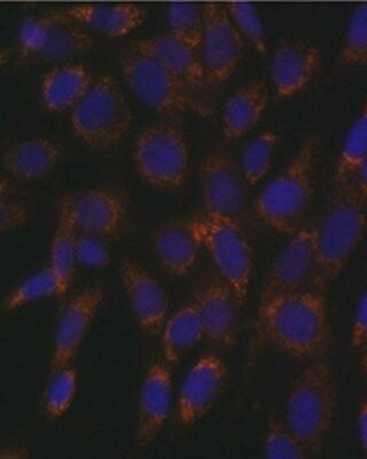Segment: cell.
Returning a JSON list of instances; mask_svg holds the SVG:
<instances>
[{
    "label": "cell",
    "instance_id": "3957f363",
    "mask_svg": "<svg viewBox=\"0 0 367 459\" xmlns=\"http://www.w3.org/2000/svg\"><path fill=\"white\" fill-rule=\"evenodd\" d=\"M317 229V280L323 286L336 281L364 239L367 206L356 183L334 186Z\"/></svg>",
    "mask_w": 367,
    "mask_h": 459
},
{
    "label": "cell",
    "instance_id": "f35d334b",
    "mask_svg": "<svg viewBox=\"0 0 367 459\" xmlns=\"http://www.w3.org/2000/svg\"><path fill=\"white\" fill-rule=\"evenodd\" d=\"M357 426L362 448L367 456V397L363 401L360 411H358Z\"/></svg>",
    "mask_w": 367,
    "mask_h": 459
},
{
    "label": "cell",
    "instance_id": "8fae6325",
    "mask_svg": "<svg viewBox=\"0 0 367 459\" xmlns=\"http://www.w3.org/2000/svg\"><path fill=\"white\" fill-rule=\"evenodd\" d=\"M58 216L66 219L83 235L114 239L124 229L126 208L124 199L107 188H88L64 195Z\"/></svg>",
    "mask_w": 367,
    "mask_h": 459
},
{
    "label": "cell",
    "instance_id": "74e56055",
    "mask_svg": "<svg viewBox=\"0 0 367 459\" xmlns=\"http://www.w3.org/2000/svg\"><path fill=\"white\" fill-rule=\"evenodd\" d=\"M350 343L356 350L367 348V289L358 302L356 313L350 330Z\"/></svg>",
    "mask_w": 367,
    "mask_h": 459
},
{
    "label": "cell",
    "instance_id": "8992f818",
    "mask_svg": "<svg viewBox=\"0 0 367 459\" xmlns=\"http://www.w3.org/2000/svg\"><path fill=\"white\" fill-rule=\"evenodd\" d=\"M202 248L209 254L222 280L235 293L240 307L250 294L254 273V251L238 220L205 214L192 220Z\"/></svg>",
    "mask_w": 367,
    "mask_h": 459
},
{
    "label": "cell",
    "instance_id": "ffe728a7",
    "mask_svg": "<svg viewBox=\"0 0 367 459\" xmlns=\"http://www.w3.org/2000/svg\"><path fill=\"white\" fill-rule=\"evenodd\" d=\"M64 150L58 142L38 136L16 142L2 155V166L8 178L21 183L42 182L59 167Z\"/></svg>",
    "mask_w": 367,
    "mask_h": 459
},
{
    "label": "cell",
    "instance_id": "f546056e",
    "mask_svg": "<svg viewBox=\"0 0 367 459\" xmlns=\"http://www.w3.org/2000/svg\"><path fill=\"white\" fill-rule=\"evenodd\" d=\"M80 232L64 217L58 216L50 247V264L67 292L75 277L77 261V241Z\"/></svg>",
    "mask_w": 367,
    "mask_h": 459
},
{
    "label": "cell",
    "instance_id": "9c48e42d",
    "mask_svg": "<svg viewBox=\"0 0 367 459\" xmlns=\"http://www.w3.org/2000/svg\"><path fill=\"white\" fill-rule=\"evenodd\" d=\"M93 45L84 27L63 12L27 20L19 34V51L24 59L67 63L87 55Z\"/></svg>",
    "mask_w": 367,
    "mask_h": 459
},
{
    "label": "cell",
    "instance_id": "7402d4cb",
    "mask_svg": "<svg viewBox=\"0 0 367 459\" xmlns=\"http://www.w3.org/2000/svg\"><path fill=\"white\" fill-rule=\"evenodd\" d=\"M64 13L80 26L109 39L132 35L144 24L147 16L145 8L134 3L76 4Z\"/></svg>",
    "mask_w": 367,
    "mask_h": 459
},
{
    "label": "cell",
    "instance_id": "d6a6232c",
    "mask_svg": "<svg viewBox=\"0 0 367 459\" xmlns=\"http://www.w3.org/2000/svg\"><path fill=\"white\" fill-rule=\"evenodd\" d=\"M338 59L346 68L367 65V2L360 4L350 15Z\"/></svg>",
    "mask_w": 367,
    "mask_h": 459
},
{
    "label": "cell",
    "instance_id": "4dcf8cb0",
    "mask_svg": "<svg viewBox=\"0 0 367 459\" xmlns=\"http://www.w3.org/2000/svg\"><path fill=\"white\" fill-rule=\"evenodd\" d=\"M278 143V134L272 130H264L244 147L242 155V178L247 186H255L267 178Z\"/></svg>",
    "mask_w": 367,
    "mask_h": 459
},
{
    "label": "cell",
    "instance_id": "4316f807",
    "mask_svg": "<svg viewBox=\"0 0 367 459\" xmlns=\"http://www.w3.org/2000/svg\"><path fill=\"white\" fill-rule=\"evenodd\" d=\"M367 158V97L350 126L334 168V186L354 182L358 168Z\"/></svg>",
    "mask_w": 367,
    "mask_h": 459
},
{
    "label": "cell",
    "instance_id": "d590c367",
    "mask_svg": "<svg viewBox=\"0 0 367 459\" xmlns=\"http://www.w3.org/2000/svg\"><path fill=\"white\" fill-rule=\"evenodd\" d=\"M77 261L89 268H107L112 264L105 240L83 233H80L77 241Z\"/></svg>",
    "mask_w": 367,
    "mask_h": 459
},
{
    "label": "cell",
    "instance_id": "5b68a950",
    "mask_svg": "<svg viewBox=\"0 0 367 459\" xmlns=\"http://www.w3.org/2000/svg\"><path fill=\"white\" fill-rule=\"evenodd\" d=\"M132 123L128 98L109 74L97 76L87 96L69 112L73 134L93 151L115 147L130 133Z\"/></svg>",
    "mask_w": 367,
    "mask_h": 459
},
{
    "label": "cell",
    "instance_id": "9a60e30c",
    "mask_svg": "<svg viewBox=\"0 0 367 459\" xmlns=\"http://www.w3.org/2000/svg\"><path fill=\"white\" fill-rule=\"evenodd\" d=\"M171 367L165 360L150 364L138 396L134 440L141 449L149 448L160 437L174 404Z\"/></svg>",
    "mask_w": 367,
    "mask_h": 459
},
{
    "label": "cell",
    "instance_id": "2e32d148",
    "mask_svg": "<svg viewBox=\"0 0 367 459\" xmlns=\"http://www.w3.org/2000/svg\"><path fill=\"white\" fill-rule=\"evenodd\" d=\"M120 280L134 319L142 332L160 333L169 317V298L158 278L132 260L122 264Z\"/></svg>",
    "mask_w": 367,
    "mask_h": 459
},
{
    "label": "cell",
    "instance_id": "7c38bea8",
    "mask_svg": "<svg viewBox=\"0 0 367 459\" xmlns=\"http://www.w3.org/2000/svg\"><path fill=\"white\" fill-rule=\"evenodd\" d=\"M105 300L104 287L93 284L73 295L64 305L53 335L48 375L73 364Z\"/></svg>",
    "mask_w": 367,
    "mask_h": 459
},
{
    "label": "cell",
    "instance_id": "277c9868",
    "mask_svg": "<svg viewBox=\"0 0 367 459\" xmlns=\"http://www.w3.org/2000/svg\"><path fill=\"white\" fill-rule=\"evenodd\" d=\"M336 409L332 367L321 359L312 360L288 393L285 424L313 455L323 448L332 429Z\"/></svg>",
    "mask_w": 367,
    "mask_h": 459
},
{
    "label": "cell",
    "instance_id": "52a82bcc",
    "mask_svg": "<svg viewBox=\"0 0 367 459\" xmlns=\"http://www.w3.org/2000/svg\"><path fill=\"white\" fill-rule=\"evenodd\" d=\"M132 161L146 186L158 191H178L189 175V142L176 126H146L134 139Z\"/></svg>",
    "mask_w": 367,
    "mask_h": 459
},
{
    "label": "cell",
    "instance_id": "ab89813d",
    "mask_svg": "<svg viewBox=\"0 0 367 459\" xmlns=\"http://www.w3.org/2000/svg\"><path fill=\"white\" fill-rule=\"evenodd\" d=\"M354 183H356L358 190H360L367 206V158L358 168L357 174L354 176Z\"/></svg>",
    "mask_w": 367,
    "mask_h": 459
},
{
    "label": "cell",
    "instance_id": "30bf717a",
    "mask_svg": "<svg viewBox=\"0 0 367 459\" xmlns=\"http://www.w3.org/2000/svg\"><path fill=\"white\" fill-rule=\"evenodd\" d=\"M203 35L200 56L207 80L224 84L234 77L244 56V40L232 22L226 4L208 3L203 6Z\"/></svg>",
    "mask_w": 367,
    "mask_h": 459
},
{
    "label": "cell",
    "instance_id": "1f68e13d",
    "mask_svg": "<svg viewBox=\"0 0 367 459\" xmlns=\"http://www.w3.org/2000/svg\"><path fill=\"white\" fill-rule=\"evenodd\" d=\"M169 32L199 51L203 35V7L193 3H173L166 12Z\"/></svg>",
    "mask_w": 367,
    "mask_h": 459
},
{
    "label": "cell",
    "instance_id": "e0dca14e",
    "mask_svg": "<svg viewBox=\"0 0 367 459\" xmlns=\"http://www.w3.org/2000/svg\"><path fill=\"white\" fill-rule=\"evenodd\" d=\"M323 64L320 48L305 40L283 39L271 56L270 77L276 96L291 100L304 91Z\"/></svg>",
    "mask_w": 367,
    "mask_h": 459
},
{
    "label": "cell",
    "instance_id": "ba28073f",
    "mask_svg": "<svg viewBox=\"0 0 367 459\" xmlns=\"http://www.w3.org/2000/svg\"><path fill=\"white\" fill-rule=\"evenodd\" d=\"M122 79L138 100L154 112L176 115L203 113L190 88L153 57L132 50L121 60Z\"/></svg>",
    "mask_w": 367,
    "mask_h": 459
},
{
    "label": "cell",
    "instance_id": "603a6c76",
    "mask_svg": "<svg viewBox=\"0 0 367 459\" xmlns=\"http://www.w3.org/2000/svg\"><path fill=\"white\" fill-rule=\"evenodd\" d=\"M132 50L153 57L190 89L201 86L208 81L199 51L182 42L169 31L137 40Z\"/></svg>",
    "mask_w": 367,
    "mask_h": 459
},
{
    "label": "cell",
    "instance_id": "484cf974",
    "mask_svg": "<svg viewBox=\"0 0 367 459\" xmlns=\"http://www.w3.org/2000/svg\"><path fill=\"white\" fill-rule=\"evenodd\" d=\"M163 360L176 367L206 339L201 319L193 302L169 315L160 331Z\"/></svg>",
    "mask_w": 367,
    "mask_h": 459
},
{
    "label": "cell",
    "instance_id": "b9f144b4",
    "mask_svg": "<svg viewBox=\"0 0 367 459\" xmlns=\"http://www.w3.org/2000/svg\"><path fill=\"white\" fill-rule=\"evenodd\" d=\"M361 366H362L363 371H364L365 375L367 376V348H366L365 354L363 355Z\"/></svg>",
    "mask_w": 367,
    "mask_h": 459
},
{
    "label": "cell",
    "instance_id": "6da1fadb",
    "mask_svg": "<svg viewBox=\"0 0 367 459\" xmlns=\"http://www.w3.org/2000/svg\"><path fill=\"white\" fill-rule=\"evenodd\" d=\"M256 329L277 350L301 359H320L332 340L328 302L313 290H297L259 306Z\"/></svg>",
    "mask_w": 367,
    "mask_h": 459
},
{
    "label": "cell",
    "instance_id": "7a4b0ae2",
    "mask_svg": "<svg viewBox=\"0 0 367 459\" xmlns=\"http://www.w3.org/2000/svg\"><path fill=\"white\" fill-rule=\"evenodd\" d=\"M320 142L309 138L288 165L257 195L254 211L265 227L292 236L303 228L315 198V174Z\"/></svg>",
    "mask_w": 367,
    "mask_h": 459
},
{
    "label": "cell",
    "instance_id": "f1b7e54d",
    "mask_svg": "<svg viewBox=\"0 0 367 459\" xmlns=\"http://www.w3.org/2000/svg\"><path fill=\"white\" fill-rule=\"evenodd\" d=\"M79 392V372L73 364L48 375L43 395L45 415L52 420H63L71 411Z\"/></svg>",
    "mask_w": 367,
    "mask_h": 459
},
{
    "label": "cell",
    "instance_id": "e575fe53",
    "mask_svg": "<svg viewBox=\"0 0 367 459\" xmlns=\"http://www.w3.org/2000/svg\"><path fill=\"white\" fill-rule=\"evenodd\" d=\"M263 453L269 459H305L312 456L287 425L275 420L270 421L265 433Z\"/></svg>",
    "mask_w": 367,
    "mask_h": 459
},
{
    "label": "cell",
    "instance_id": "44dd1931",
    "mask_svg": "<svg viewBox=\"0 0 367 459\" xmlns=\"http://www.w3.org/2000/svg\"><path fill=\"white\" fill-rule=\"evenodd\" d=\"M153 248L166 273L184 278L193 272L202 246L192 220H170L155 229Z\"/></svg>",
    "mask_w": 367,
    "mask_h": 459
},
{
    "label": "cell",
    "instance_id": "83f0119b",
    "mask_svg": "<svg viewBox=\"0 0 367 459\" xmlns=\"http://www.w3.org/2000/svg\"><path fill=\"white\" fill-rule=\"evenodd\" d=\"M66 293L68 292L59 274L48 264L38 272L31 273L7 294L4 301V310L12 313L32 303L64 297Z\"/></svg>",
    "mask_w": 367,
    "mask_h": 459
},
{
    "label": "cell",
    "instance_id": "60d3db41",
    "mask_svg": "<svg viewBox=\"0 0 367 459\" xmlns=\"http://www.w3.org/2000/svg\"><path fill=\"white\" fill-rule=\"evenodd\" d=\"M30 457L28 449L22 446H10L7 448H4L0 458L2 459H23Z\"/></svg>",
    "mask_w": 367,
    "mask_h": 459
},
{
    "label": "cell",
    "instance_id": "836d02e7",
    "mask_svg": "<svg viewBox=\"0 0 367 459\" xmlns=\"http://www.w3.org/2000/svg\"><path fill=\"white\" fill-rule=\"evenodd\" d=\"M226 6L232 22L246 43L250 44L260 56H268L267 31L256 6L247 2H230L226 4Z\"/></svg>",
    "mask_w": 367,
    "mask_h": 459
},
{
    "label": "cell",
    "instance_id": "d6986e66",
    "mask_svg": "<svg viewBox=\"0 0 367 459\" xmlns=\"http://www.w3.org/2000/svg\"><path fill=\"white\" fill-rule=\"evenodd\" d=\"M192 302L206 338L218 346L234 348L238 342V313L242 307L230 287L222 280L208 281L199 287Z\"/></svg>",
    "mask_w": 367,
    "mask_h": 459
},
{
    "label": "cell",
    "instance_id": "4fadbf2b",
    "mask_svg": "<svg viewBox=\"0 0 367 459\" xmlns=\"http://www.w3.org/2000/svg\"><path fill=\"white\" fill-rule=\"evenodd\" d=\"M226 363L216 354H205L195 360L179 388L176 416L179 424L193 426L205 420L226 388Z\"/></svg>",
    "mask_w": 367,
    "mask_h": 459
},
{
    "label": "cell",
    "instance_id": "d4e9b609",
    "mask_svg": "<svg viewBox=\"0 0 367 459\" xmlns=\"http://www.w3.org/2000/svg\"><path fill=\"white\" fill-rule=\"evenodd\" d=\"M269 89L255 80L240 86L223 106L220 126L227 143H235L250 134L262 120L269 105Z\"/></svg>",
    "mask_w": 367,
    "mask_h": 459
},
{
    "label": "cell",
    "instance_id": "8d00e7d4",
    "mask_svg": "<svg viewBox=\"0 0 367 459\" xmlns=\"http://www.w3.org/2000/svg\"><path fill=\"white\" fill-rule=\"evenodd\" d=\"M30 220L27 208L16 201L0 198V231L14 232L26 227Z\"/></svg>",
    "mask_w": 367,
    "mask_h": 459
},
{
    "label": "cell",
    "instance_id": "cb8c5ba5",
    "mask_svg": "<svg viewBox=\"0 0 367 459\" xmlns=\"http://www.w3.org/2000/svg\"><path fill=\"white\" fill-rule=\"evenodd\" d=\"M95 79L83 64L61 63L48 69L40 80V100L48 112H71L87 96Z\"/></svg>",
    "mask_w": 367,
    "mask_h": 459
},
{
    "label": "cell",
    "instance_id": "5bb4252c",
    "mask_svg": "<svg viewBox=\"0 0 367 459\" xmlns=\"http://www.w3.org/2000/svg\"><path fill=\"white\" fill-rule=\"evenodd\" d=\"M317 229L303 227L291 236L269 270L259 306L302 290L310 274L316 272Z\"/></svg>",
    "mask_w": 367,
    "mask_h": 459
},
{
    "label": "cell",
    "instance_id": "ac0fdd59",
    "mask_svg": "<svg viewBox=\"0 0 367 459\" xmlns=\"http://www.w3.org/2000/svg\"><path fill=\"white\" fill-rule=\"evenodd\" d=\"M199 184L206 212L236 220L243 214L246 196L235 162L227 154L214 152L202 160Z\"/></svg>",
    "mask_w": 367,
    "mask_h": 459
}]
</instances>
